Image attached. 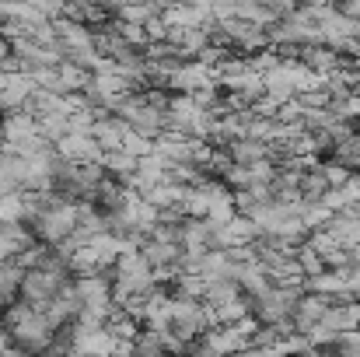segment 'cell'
<instances>
[{"mask_svg": "<svg viewBox=\"0 0 360 357\" xmlns=\"http://www.w3.org/2000/svg\"><path fill=\"white\" fill-rule=\"evenodd\" d=\"M304 67H311V70H319V74H329V70H336L340 63H343V56L333 49V46H326V42H301V56H297Z\"/></svg>", "mask_w": 360, "mask_h": 357, "instance_id": "7a4b0ae2", "label": "cell"}, {"mask_svg": "<svg viewBox=\"0 0 360 357\" xmlns=\"http://www.w3.org/2000/svg\"><path fill=\"white\" fill-rule=\"evenodd\" d=\"M224 147L231 151V158H235L238 165H252V161H259V158L269 154V144H266V140H255V137H235V140H228Z\"/></svg>", "mask_w": 360, "mask_h": 357, "instance_id": "5b68a950", "label": "cell"}, {"mask_svg": "<svg viewBox=\"0 0 360 357\" xmlns=\"http://www.w3.org/2000/svg\"><path fill=\"white\" fill-rule=\"evenodd\" d=\"M67 161H74V165H102V144L91 137V133H81V130H67L56 144H53Z\"/></svg>", "mask_w": 360, "mask_h": 357, "instance_id": "6da1fadb", "label": "cell"}, {"mask_svg": "<svg viewBox=\"0 0 360 357\" xmlns=\"http://www.w3.org/2000/svg\"><path fill=\"white\" fill-rule=\"evenodd\" d=\"M266 4H269L280 18H283V14H290V11H297V0H266Z\"/></svg>", "mask_w": 360, "mask_h": 357, "instance_id": "4fadbf2b", "label": "cell"}, {"mask_svg": "<svg viewBox=\"0 0 360 357\" xmlns=\"http://www.w3.org/2000/svg\"><path fill=\"white\" fill-rule=\"evenodd\" d=\"M294 256H297V263H301V270H304V277H308V273H319V270H326V263H322V256H319V252H315V249H311L308 242H301Z\"/></svg>", "mask_w": 360, "mask_h": 357, "instance_id": "9c48e42d", "label": "cell"}, {"mask_svg": "<svg viewBox=\"0 0 360 357\" xmlns=\"http://www.w3.org/2000/svg\"><path fill=\"white\" fill-rule=\"evenodd\" d=\"M319 203H326V207L336 214V211H343V207H347V196H343V189H340V186H326V193L319 196Z\"/></svg>", "mask_w": 360, "mask_h": 357, "instance_id": "8fae6325", "label": "cell"}, {"mask_svg": "<svg viewBox=\"0 0 360 357\" xmlns=\"http://www.w3.org/2000/svg\"><path fill=\"white\" fill-rule=\"evenodd\" d=\"M326 228L336 235V242H340V245H347V249L360 242V218H357V214H350L347 207H343V211H336V214L329 218V225H326Z\"/></svg>", "mask_w": 360, "mask_h": 357, "instance_id": "277c9868", "label": "cell"}, {"mask_svg": "<svg viewBox=\"0 0 360 357\" xmlns=\"http://www.w3.org/2000/svg\"><path fill=\"white\" fill-rule=\"evenodd\" d=\"M322 175H326L329 186H343V182L350 179V168L340 165V161H322Z\"/></svg>", "mask_w": 360, "mask_h": 357, "instance_id": "30bf717a", "label": "cell"}, {"mask_svg": "<svg viewBox=\"0 0 360 357\" xmlns=\"http://www.w3.org/2000/svg\"><path fill=\"white\" fill-rule=\"evenodd\" d=\"M11 221H25V189L0 193V225H11Z\"/></svg>", "mask_w": 360, "mask_h": 357, "instance_id": "ba28073f", "label": "cell"}, {"mask_svg": "<svg viewBox=\"0 0 360 357\" xmlns=\"http://www.w3.org/2000/svg\"><path fill=\"white\" fill-rule=\"evenodd\" d=\"M238 284H241V294H262L269 287V270L262 259H248L238 266Z\"/></svg>", "mask_w": 360, "mask_h": 357, "instance_id": "3957f363", "label": "cell"}, {"mask_svg": "<svg viewBox=\"0 0 360 357\" xmlns=\"http://www.w3.org/2000/svg\"><path fill=\"white\" fill-rule=\"evenodd\" d=\"M301 225H304V232H315V228H326L329 225V218H333V211L326 207V203H319V200H311V203H304L301 200Z\"/></svg>", "mask_w": 360, "mask_h": 357, "instance_id": "52a82bcc", "label": "cell"}, {"mask_svg": "<svg viewBox=\"0 0 360 357\" xmlns=\"http://www.w3.org/2000/svg\"><path fill=\"white\" fill-rule=\"evenodd\" d=\"M326 175H322V165L319 168H308V172H301V182H297V189H301V200L304 203H311V200H319L322 193H326Z\"/></svg>", "mask_w": 360, "mask_h": 357, "instance_id": "8992f818", "label": "cell"}, {"mask_svg": "<svg viewBox=\"0 0 360 357\" xmlns=\"http://www.w3.org/2000/svg\"><path fill=\"white\" fill-rule=\"evenodd\" d=\"M333 7L350 14V18H360V0H333Z\"/></svg>", "mask_w": 360, "mask_h": 357, "instance_id": "7c38bea8", "label": "cell"}]
</instances>
